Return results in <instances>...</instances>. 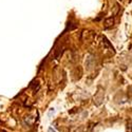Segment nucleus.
Masks as SVG:
<instances>
[{"instance_id": "1", "label": "nucleus", "mask_w": 132, "mask_h": 132, "mask_svg": "<svg viewBox=\"0 0 132 132\" xmlns=\"http://www.w3.org/2000/svg\"><path fill=\"white\" fill-rule=\"evenodd\" d=\"M48 132H56V131H55V129H53V127H50L49 130H48Z\"/></svg>"}]
</instances>
